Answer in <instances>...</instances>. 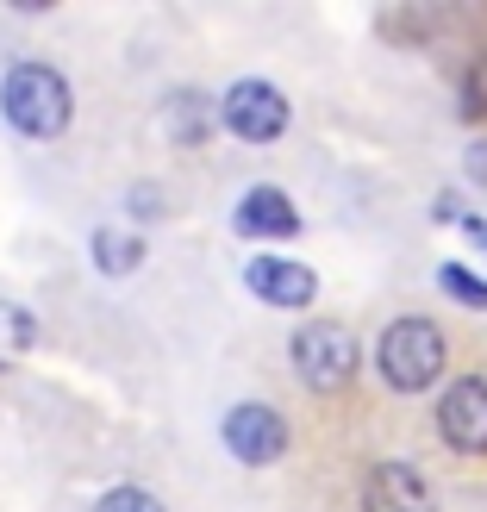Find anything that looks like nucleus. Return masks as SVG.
Segmentation results:
<instances>
[{
  "label": "nucleus",
  "mask_w": 487,
  "mask_h": 512,
  "mask_svg": "<svg viewBox=\"0 0 487 512\" xmlns=\"http://www.w3.org/2000/svg\"><path fill=\"white\" fill-rule=\"evenodd\" d=\"M219 119L232 125L244 144H269V138L288 132V100H281V88H269V82H238L219 100Z\"/></svg>",
  "instance_id": "39448f33"
},
{
  "label": "nucleus",
  "mask_w": 487,
  "mask_h": 512,
  "mask_svg": "<svg viewBox=\"0 0 487 512\" xmlns=\"http://www.w3.org/2000/svg\"><path fill=\"white\" fill-rule=\"evenodd\" d=\"M207 132H213V107H207V94H175V100H169V138L200 144Z\"/></svg>",
  "instance_id": "9d476101"
},
{
  "label": "nucleus",
  "mask_w": 487,
  "mask_h": 512,
  "mask_svg": "<svg viewBox=\"0 0 487 512\" xmlns=\"http://www.w3.org/2000/svg\"><path fill=\"white\" fill-rule=\"evenodd\" d=\"M244 281H250V294H256V300H269V306H306V300L319 294L313 269L281 263V256H256V263L244 269Z\"/></svg>",
  "instance_id": "6e6552de"
},
{
  "label": "nucleus",
  "mask_w": 487,
  "mask_h": 512,
  "mask_svg": "<svg viewBox=\"0 0 487 512\" xmlns=\"http://www.w3.org/2000/svg\"><path fill=\"white\" fill-rule=\"evenodd\" d=\"M138 238H125V232H94V263L107 269V275H125V269H138Z\"/></svg>",
  "instance_id": "9b49d317"
},
{
  "label": "nucleus",
  "mask_w": 487,
  "mask_h": 512,
  "mask_svg": "<svg viewBox=\"0 0 487 512\" xmlns=\"http://www.w3.org/2000/svg\"><path fill=\"white\" fill-rule=\"evenodd\" d=\"M232 219H238L244 238H294L300 232V213H294V200L281 188H250Z\"/></svg>",
  "instance_id": "1a4fd4ad"
},
{
  "label": "nucleus",
  "mask_w": 487,
  "mask_h": 512,
  "mask_svg": "<svg viewBox=\"0 0 487 512\" xmlns=\"http://www.w3.org/2000/svg\"><path fill=\"white\" fill-rule=\"evenodd\" d=\"M294 369L313 394H338L344 381L356 375V344L344 325H306L294 338Z\"/></svg>",
  "instance_id": "7ed1b4c3"
},
{
  "label": "nucleus",
  "mask_w": 487,
  "mask_h": 512,
  "mask_svg": "<svg viewBox=\"0 0 487 512\" xmlns=\"http://www.w3.org/2000/svg\"><path fill=\"white\" fill-rule=\"evenodd\" d=\"M225 450L250 469H269V463H281V450H288V425H281V413H269V406H238V413H225Z\"/></svg>",
  "instance_id": "423d86ee"
},
{
  "label": "nucleus",
  "mask_w": 487,
  "mask_h": 512,
  "mask_svg": "<svg viewBox=\"0 0 487 512\" xmlns=\"http://www.w3.org/2000/svg\"><path fill=\"white\" fill-rule=\"evenodd\" d=\"M375 363H381V381L400 394H425L431 381L444 375V331L431 319H394L375 344Z\"/></svg>",
  "instance_id": "f257e3e1"
},
{
  "label": "nucleus",
  "mask_w": 487,
  "mask_h": 512,
  "mask_svg": "<svg viewBox=\"0 0 487 512\" xmlns=\"http://www.w3.org/2000/svg\"><path fill=\"white\" fill-rule=\"evenodd\" d=\"M438 431L450 450L463 456H487V381L481 375H463L450 381L444 400H438Z\"/></svg>",
  "instance_id": "20e7f679"
},
{
  "label": "nucleus",
  "mask_w": 487,
  "mask_h": 512,
  "mask_svg": "<svg viewBox=\"0 0 487 512\" xmlns=\"http://www.w3.org/2000/svg\"><path fill=\"white\" fill-rule=\"evenodd\" d=\"M363 512H431V488L413 463H375L363 481Z\"/></svg>",
  "instance_id": "0eeeda50"
},
{
  "label": "nucleus",
  "mask_w": 487,
  "mask_h": 512,
  "mask_svg": "<svg viewBox=\"0 0 487 512\" xmlns=\"http://www.w3.org/2000/svg\"><path fill=\"white\" fill-rule=\"evenodd\" d=\"M438 281H444V288L463 300V306H487V281H475L463 263H444V275H438Z\"/></svg>",
  "instance_id": "ddd939ff"
},
{
  "label": "nucleus",
  "mask_w": 487,
  "mask_h": 512,
  "mask_svg": "<svg viewBox=\"0 0 487 512\" xmlns=\"http://www.w3.org/2000/svg\"><path fill=\"white\" fill-rule=\"evenodd\" d=\"M94 512H163V500L150 488H113V494L94 500Z\"/></svg>",
  "instance_id": "f8f14e48"
},
{
  "label": "nucleus",
  "mask_w": 487,
  "mask_h": 512,
  "mask_svg": "<svg viewBox=\"0 0 487 512\" xmlns=\"http://www.w3.org/2000/svg\"><path fill=\"white\" fill-rule=\"evenodd\" d=\"M0 107H7V125L25 138H57L69 125V82L50 63H19L0 88Z\"/></svg>",
  "instance_id": "f03ea898"
}]
</instances>
